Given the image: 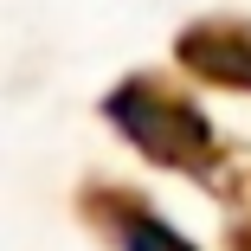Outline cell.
I'll return each mask as SVG.
<instances>
[{
  "mask_svg": "<svg viewBox=\"0 0 251 251\" xmlns=\"http://www.w3.org/2000/svg\"><path fill=\"white\" fill-rule=\"evenodd\" d=\"M187 65H200L206 77H232V84H251V45H219V39H187Z\"/></svg>",
  "mask_w": 251,
  "mask_h": 251,
  "instance_id": "cell-2",
  "label": "cell"
},
{
  "mask_svg": "<svg viewBox=\"0 0 251 251\" xmlns=\"http://www.w3.org/2000/svg\"><path fill=\"white\" fill-rule=\"evenodd\" d=\"M129 245H135V251H187V245H180L174 232H161V226H148V219H142V226L129 232Z\"/></svg>",
  "mask_w": 251,
  "mask_h": 251,
  "instance_id": "cell-3",
  "label": "cell"
},
{
  "mask_svg": "<svg viewBox=\"0 0 251 251\" xmlns=\"http://www.w3.org/2000/svg\"><path fill=\"white\" fill-rule=\"evenodd\" d=\"M110 116L148 148V155H161V161H206V155H213V129L200 123L187 103L123 90V97H110Z\"/></svg>",
  "mask_w": 251,
  "mask_h": 251,
  "instance_id": "cell-1",
  "label": "cell"
}]
</instances>
